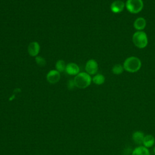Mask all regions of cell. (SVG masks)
I'll list each match as a JSON object with an SVG mask.
<instances>
[{
    "mask_svg": "<svg viewBox=\"0 0 155 155\" xmlns=\"http://www.w3.org/2000/svg\"><path fill=\"white\" fill-rule=\"evenodd\" d=\"M66 64L64 61L60 59L57 61V62L55 64V68L57 71H58L59 73L64 72L65 71V68H66Z\"/></svg>",
    "mask_w": 155,
    "mask_h": 155,
    "instance_id": "obj_15",
    "label": "cell"
},
{
    "mask_svg": "<svg viewBox=\"0 0 155 155\" xmlns=\"http://www.w3.org/2000/svg\"><path fill=\"white\" fill-rule=\"evenodd\" d=\"M36 63L40 67H44L46 64V60L41 56H37L35 57Z\"/></svg>",
    "mask_w": 155,
    "mask_h": 155,
    "instance_id": "obj_17",
    "label": "cell"
},
{
    "mask_svg": "<svg viewBox=\"0 0 155 155\" xmlns=\"http://www.w3.org/2000/svg\"><path fill=\"white\" fill-rule=\"evenodd\" d=\"M85 70L86 73L90 75H94L98 70V64L97 61L93 59H89L85 64Z\"/></svg>",
    "mask_w": 155,
    "mask_h": 155,
    "instance_id": "obj_5",
    "label": "cell"
},
{
    "mask_svg": "<svg viewBox=\"0 0 155 155\" xmlns=\"http://www.w3.org/2000/svg\"><path fill=\"white\" fill-rule=\"evenodd\" d=\"M27 51L30 56L32 57H36L38 56L40 51V45L36 41L31 42L27 48Z\"/></svg>",
    "mask_w": 155,
    "mask_h": 155,
    "instance_id": "obj_8",
    "label": "cell"
},
{
    "mask_svg": "<svg viewBox=\"0 0 155 155\" xmlns=\"http://www.w3.org/2000/svg\"><path fill=\"white\" fill-rule=\"evenodd\" d=\"M75 87L78 88L84 89L88 87L92 82V78L86 72H79L73 79Z\"/></svg>",
    "mask_w": 155,
    "mask_h": 155,
    "instance_id": "obj_2",
    "label": "cell"
},
{
    "mask_svg": "<svg viewBox=\"0 0 155 155\" xmlns=\"http://www.w3.org/2000/svg\"><path fill=\"white\" fill-rule=\"evenodd\" d=\"M123 67L124 70L127 72L136 73L142 67V62L137 57L130 56L124 61Z\"/></svg>",
    "mask_w": 155,
    "mask_h": 155,
    "instance_id": "obj_1",
    "label": "cell"
},
{
    "mask_svg": "<svg viewBox=\"0 0 155 155\" xmlns=\"http://www.w3.org/2000/svg\"><path fill=\"white\" fill-rule=\"evenodd\" d=\"M125 3L127 11L133 14L139 13L143 8V2L142 0H127Z\"/></svg>",
    "mask_w": 155,
    "mask_h": 155,
    "instance_id": "obj_4",
    "label": "cell"
},
{
    "mask_svg": "<svg viewBox=\"0 0 155 155\" xmlns=\"http://www.w3.org/2000/svg\"><path fill=\"white\" fill-rule=\"evenodd\" d=\"M75 87L73 79H70L67 83V87L69 90H73Z\"/></svg>",
    "mask_w": 155,
    "mask_h": 155,
    "instance_id": "obj_18",
    "label": "cell"
},
{
    "mask_svg": "<svg viewBox=\"0 0 155 155\" xmlns=\"http://www.w3.org/2000/svg\"><path fill=\"white\" fill-rule=\"evenodd\" d=\"M125 8V3L120 0L113 1L110 5V10L114 13H119Z\"/></svg>",
    "mask_w": 155,
    "mask_h": 155,
    "instance_id": "obj_7",
    "label": "cell"
},
{
    "mask_svg": "<svg viewBox=\"0 0 155 155\" xmlns=\"http://www.w3.org/2000/svg\"><path fill=\"white\" fill-rule=\"evenodd\" d=\"M147 21L143 17H139L136 18L133 23V27L137 31H143L146 27Z\"/></svg>",
    "mask_w": 155,
    "mask_h": 155,
    "instance_id": "obj_10",
    "label": "cell"
},
{
    "mask_svg": "<svg viewBox=\"0 0 155 155\" xmlns=\"http://www.w3.org/2000/svg\"><path fill=\"white\" fill-rule=\"evenodd\" d=\"M47 81L51 84L58 82L61 79L60 73L56 70H50L46 75Z\"/></svg>",
    "mask_w": 155,
    "mask_h": 155,
    "instance_id": "obj_6",
    "label": "cell"
},
{
    "mask_svg": "<svg viewBox=\"0 0 155 155\" xmlns=\"http://www.w3.org/2000/svg\"><path fill=\"white\" fill-rule=\"evenodd\" d=\"M80 71V68L78 64L74 62H70L67 64L65 72L69 75H77Z\"/></svg>",
    "mask_w": 155,
    "mask_h": 155,
    "instance_id": "obj_9",
    "label": "cell"
},
{
    "mask_svg": "<svg viewBox=\"0 0 155 155\" xmlns=\"http://www.w3.org/2000/svg\"><path fill=\"white\" fill-rule=\"evenodd\" d=\"M144 134L139 131H137L133 133L132 135V139L134 142L137 145L143 144V140L144 139Z\"/></svg>",
    "mask_w": 155,
    "mask_h": 155,
    "instance_id": "obj_11",
    "label": "cell"
},
{
    "mask_svg": "<svg viewBox=\"0 0 155 155\" xmlns=\"http://www.w3.org/2000/svg\"><path fill=\"white\" fill-rule=\"evenodd\" d=\"M155 143V138L151 134H147L145 136L143 140V145L146 148H150L154 145Z\"/></svg>",
    "mask_w": 155,
    "mask_h": 155,
    "instance_id": "obj_12",
    "label": "cell"
},
{
    "mask_svg": "<svg viewBox=\"0 0 155 155\" xmlns=\"http://www.w3.org/2000/svg\"><path fill=\"white\" fill-rule=\"evenodd\" d=\"M132 155H150V153L147 148L144 146H139L134 149Z\"/></svg>",
    "mask_w": 155,
    "mask_h": 155,
    "instance_id": "obj_13",
    "label": "cell"
},
{
    "mask_svg": "<svg viewBox=\"0 0 155 155\" xmlns=\"http://www.w3.org/2000/svg\"><path fill=\"white\" fill-rule=\"evenodd\" d=\"M132 41L136 47L140 49L144 48L148 42L147 35L143 31H136L133 35Z\"/></svg>",
    "mask_w": 155,
    "mask_h": 155,
    "instance_id": "obj_3",
    "label": "cell"
},
{
    "mask_svg": "<svg viewBox=\"0 0 155 155\" xmlns=\"http://www.w3.org/2000/svg\"><path fill=\"white\" fill-rule=\"evenodd\" d=\"M111 70H112V72L113 74H114L116 75H119L123 73V71H124V68L123 65H122L121 64H115Z\"/></svg>",
    "mask_w": 155,
    "mask_h": 155,
    "instance_id": "obj_16",
    "label": "cell"
},
{
    "mask_svg": "<svg viewBox=\"0 0 155 155\" xmlns=\"http://www.w3.org/2000/svg\"><path fill=\"white\" fill-rule=\"evenodd\" d=\"M105 78L102 74H96L92 78V82L95 84L96 85H100L103 84L105 82Z\"/></svg>",
    "mask_w": 155,
    "mask_h": 155,
    "instance_id": "obj_14",
    "label": "cell"
},
{
    "mask_svg": "<svg viewBox=\"0 0 155 155\" xmlns=\"http://www.w3.org/2000/svg\"><path fill=\"white\" fill-rule=\"evenodd\" d=\"M153 151H154V154H155V147H154V148H153Z\"/></svg>",
    "mask_w": 155,
    "mask_h": 155,
    "instance_id": "obj_19",
    "label": "cell"
}]
</instances>
